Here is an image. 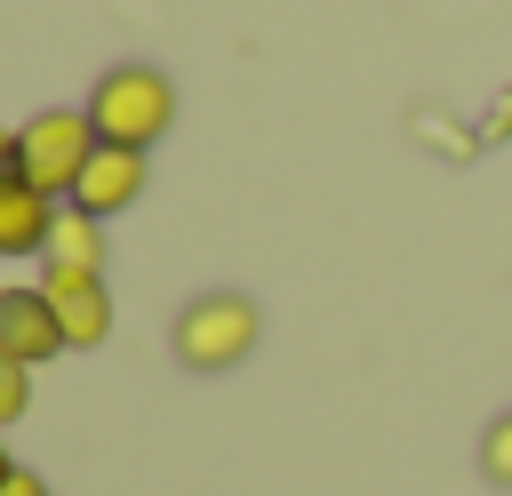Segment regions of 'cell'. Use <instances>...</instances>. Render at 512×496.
I'll use <instances>...</instances> for the list:
<instances>
[{"instance_id":"277c9868","label":"cell","mask_w":512,"mask_h":496,"mask_svg":"<svg viewBox=\"0 0 512 496\" xmlns=\"http://www.w3.org/2000/svg\"><path fill=\"white\" fill-rule=\"evenodd\" d=\"M0 352L24 360V368H40V360L64 352V328H56V304H48L40 280L32 288H0Z\"/></svg>"},{"instance_id":"4fadbf2b","label":"cell","mask_w":512,"mask_h":496,"mask_svg":"<svg viewBox=\"0 0 512 496\" xmlns=\"http://www.w3.org/2000/svg\"><path fill=\"white\" fill-rule=\"evenodd\" d=\"M8 480H16V456H8V448H0V488H8Z\"/></svg>"},{"instance_id":"3957f363","label":"cell","mask_w":512,"mask_h":496,"mask_svg":"<svg viewBox=\"0 0 512 496\" xmlns=\"http://www.w3.org/2000/svg\"><path fill=\"white\" fill-rule=\"evenodd\" d=\"M96 120L88 112H32L24 128H16V176L24 184H40L48 200H64L72 184H80V168L96 160Z\"/></svg>"},{"instance_id":"52a82bcc","label":"cell","mask_w":512,"mask_h":496,"mask_svg":"<svg viewBox=\"0 0 512 496\" xmlns=\"http://www.w3.org/2000/svg\"><path fill=\"white\" fill-rule=\"evenodd\" d=\"M40 272L96 280V272H104V216H88V208H56V224H48V248H40Z\"/></svg>"},{"instance_id":"5b68a950","label":"cell","mask_w":512,"mask_h":496,"mask_svg":"<svg viewBox=\"0 0 512 496\" xmlns=\"http://www.w3.org/2000/svg\"><path fill=\"white\" fill-rule=\"evenodd\" d=\"M136 192H144V152H128V144H96V160H88L80 184H72V208H88V216H120Z\"/></svg>"},{"instance_id":"7a4b0ae2","label":"cell","mask_w":512,"mask_h":496,"mask_svg":"<svg viewBox=\"0 0 512 496\" xmlns=\"http://www.w3.org/2000/svg\"><path fill=\"white\" fill-rule=\"evenodd\" d=\"M256 336H264V312H256L248 296H232V288H208V296H192V304L176 312V360L200 368V376L240 368V360L256 352Z\"/></svg>"},{"instance_id":"9c48e42d","label":"cell","mask_w":512,"mask_h":496,"mask_svg":"<svg viewBox=\"0 0 512 496\" xmlns=\"http://www.w3.org/2000/svg\"><path fill=\"white\" fill-rule=\"evenodd\" d=\"M24 408H32V368L0 352V432H8V424H16Z\"/></svg>"},{"instance_id":"7c38bea8","label":"cell","mask_w":512,"mask_h":496,"mask_svg":"<svg viewBox=\"0 0 512 496\" xmlns=\"http://www.w3.org/2000/svg\"><path fill=\"white\" fill-rule=\"evenodd\" d=\"M0 176H16V128H0Z\"/></svg>"},{"instance_id":"30bf717a","label":"cell","mask_w":512,"mask_h":496,"mask_svg":"<svg viewBox=\"0 0 512 496\" xmlns=\"http://www.w3.org/2000/svg\"><path fill=\"white\" fill-rule=\"evenodd\" d=\"M480 472H488L496 488H512V416H496V424L480 432Z\"/></svg>"},{"instance_id":"8992f818","label":"cell","mask_w":512,"mask_h":496,"mask_svg":"<svg viewBox=\"0 0 512 496\" xmlns=\"http://www.w3.org/2000/svg\"><path fill=\"white\" fill-rule=\"evenodd\" d=\"M40 288H48L56 328H64V344H72V352H88V344H104V336H112V296H104V280H64V272H40Z\"/></svg>"},{"instance_id":"ba28073f","label":"cell","mask_w":512,"mask_h":496,"mask_svg":"<svg viewBox=\"0 0 512 496\" xmlns=\"http://www.w3.org/2000/svg\"><path fill=\"white\" fill-rule=\"evenodd\" d=\"M64 200H48L40 184L24 176H0V256H40L48 248V224H56Z\"/></svg>"},{"instance_id":"6da1fadb","label":"cell","mask_w":512,"mask_h":496,"mask_svg":"<svg viewBox=\"0 0 512 496\" xmlns=\"http://www.w3.org/2000/svg\"><path fill=\"white\" fill-rule=\"evenodd\" d=\"M88 120H96L104 144L152 152V144L168 136V120H176V88H168L160 64H112V72L96 80V96H88Z\"/></svg>"},{"instance_id":"8fae6325","label":"cell","mask_w":512,"mask_h":496,"mask_svg":"<svg viewBox=\"0 0 512 496\" xmlns=\"http://www.w3.org/2000/svg\"><path fill=\"white\" fill-rule=\"evenodd\" d=\"M0 496H48V480H40V472H24V464H16V480H8V488H0Z\"/></svg>"}]
</instances>
